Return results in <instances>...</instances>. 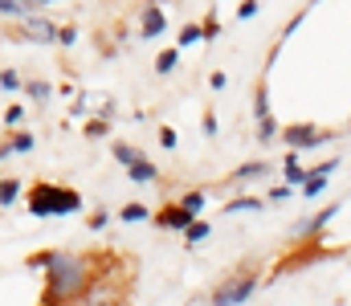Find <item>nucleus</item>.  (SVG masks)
Instances as JSON below:
<instances>
[{
    "instance_id": "f257e3e1",
    "label": "nucleus",
    "mask_w": 351,
    "mask_h": 306,
    "mask_svg": "<svg viewBox=\"0 0 351 306\" xmlns=\"http://www.w3.org/2000/svg\"><path fill=\"white\" fill-rule=\"evenodd\" d=\"M45 266V286H49V298L62 303H74V298H86L90 282V262L78 253H66V249H53V253H41L37 257Z\"/></svg>"
},
{
    "instance_id": "f03ea898",
    "label": "nucleus",
    "mask_w": 351,
    "mask_h": 306,
    "mask_svg": "<svg viewBox=\"0 0 351 306\" xmlns=\"http://www.w3.org/2000/svg\"><path fill=\"white\" fill-rule=\"evenodd\" d=\"M82 208V196L74 188H62V184H37L29 192V212L33 216H70Z\"/></svg>"
},
{
    "instance_id": "7ed1b4c3",
    "label": "nucleus",
    "mask_w": 351,
    "mask_h": 306,
    "mask_svg": "<svg viewBox=\"0 0 351 306\" xmlns=\"http://www.w3.org/2000/svg\"><path fill=\"white\" fill-rule=\"evenodd\" d=\"M258 290V274H233L213 290V306H241Z\"/></svg>"
},
{
    "instance_id": "20e7f679",
    "label": "nucleus",
    "mask_w": 351,
    "mask_h": 306,
    "mask_svg": "<svg viewBox=\"0 0 351 306\" xmlns=\"http://www.w3.org/2000/svg\"><path fill=\"white\" fill-rule=\"evenodd\" d=\"M282 139H286L290 151H311V147H323L331 135L315 123H290V127H282Z\"/></svg>"
},
{
    "instance_id": "39448f33",
    "label": "nucleus",
    "mask_w": 351,
    "mask_h": 306,
    "mask_svg": "<svg viewBox=\"0 0 351 306\" xmlns=\"http://www.w3.org/2000/svg\"><path fill=\"white\" fill-rule=\"evenodd\" d=\"M21 33H25L29 41H62V29H58L49 16H29V21H21Z\"/></svg>"
},
{
    "instance_id": "423d86ee",
    "label": "nucleus",
    "mask_w": 351,
    "mask_h": 306,
    "mask_svg": "<svg viewBox=\"0 0 351 306\" xmlns=\"http://www.w3.org/2000/svg\"><path fill=\"white\" fill-rule=\"evenodd\" d=\"M156 225H164V229H172V233H188V229L196 225V216H192L184 204H168V208L156 216Z\"/></svg>"
},
{
    "instance_id": "0eeeda50",
    "label": "nucleus",
    "mask_w": 351,
    "mask_h": 306,
    "mask_svg": "<svg viewBox=\"0 0 351 306\" xmlns=\"http://www.w3.org/2000/svg\"><path fill=\"white\" fill-rule=\"evenodd\" d=\"M127 180H131V184H156V180H160V168H156L152 160H139L135 168H127Z\"/></svg>"
},
{
    "instance_id": "6e6552de",
    "label": "nucleus",
    "mask_w": 351,
    "mask_h": 306,
    "mask_svg": "<svg viewBox=\"0 0 351 306\" xmlns=\"http://www.w3.org/2000/svg\"><path fill=\"white\" fill-rule=\"evenodd\" d=\"M265 172H269V164H265V160H250V164H241V168L233 172V184H250V180H262Z\"/></svg>"
},
{
    "instance_id": "1a4fd4ad",
    "label": "nucleus",
    "mask_w": 351,
    "mask_h": 306,
    "mask_svg": "<svg viewBox=\"0 0 351 306\" xmlns=\"http://www.w3.org/2000/svg\"><path fill=\"white\" fill-rule=\"evenodd\" d=\"M78 306H127V303H119V298L98 282V286H90V290H86V298H82Z\"/></svg>"
},
{
    "instance_id": "9d476101",
    "label": "nucleus",
    "mask_w": 351,
    "mask_h": 306,
    "mask_svg": "<svg viewBox=\"0 0 351 306\" xmlns=\"http://www.w3.org/2000/svg\"><path fill=\"white\" fill-rule=\"evenodd\" d=\"M164 29H168L164 12H160V8H143V37H160Z\"/></svg>"
},
{
    "instance_id": "9b49d317",
    "label": "nucleus",
    "mask_w": 351,
    "mask_h": 306,
    "mask_svg": "<svg viewBox=\"0 0 351 306\" xmlns=\"http://www.w3.org/2000/svg\"><path fill=\"white\" fill-rule=\"evenodd\" d=\"M265 204L258 201V196H237V201L225 204V212H262Z\"/></svg>"
},
{
    "instance_id": "f8f14e48",
    "label": "nucleus",
    "mask_w": 351,
    "mask_h": 306,
    "mask_svg": "<svg viewBox=\"0 0 351 306\" xmlns=\"http://www.w3.org/2000/svg\"><path fill=\"white\" fill-rule=\"evenodd\" d=\"M0 151H4V155H12V151H33V135L16 131V135H12V139H8V143L0 147Z\"/></svg>"
},
{
    "instance_id": "ddd939ff",
    "label": "nucleus",
    "mask_w": 351,
    "mask_h": 306,
    "mask_svg": "<svg viewBox=\"0 0 351 306\" xmlns=\"http://www.w3.org/2000/svg\"><path fill=\"white\" fill-rule=\"evenodd\" d=\"M114 160H119V164H123V168H135V164H139V160H143V155H139V151H135V147H127V143H114Z\"/></svg>"
},
{
    "instance_id": "4468645a",
    "label": "nucleus",
    "mask_w": 351,
    "mask_h": 306,
    "mask_svg": "<svg viewBox=\"0 0 351 306\" xmlns=\"http://www.w3.org/2000/svg\"><path fill=\"white\" fill-rule=\"evenodd\" d=\"M0 86H4L8 94H16V90H29V86L21 82V74H16V70H0Z\"/></svg>"
},
{
    "instance_id": "2eb2a0df",
    "label": "nucleus",
    "mask_w": 351,
    "mask_h": 306,
    "mask_svg": "<svg viewBox=\"0 0 351 306\" xmlns=\"http://www.w3.org/2000/svg\"><path fill=\"white\" fill-rule=\"evenodd\" d=\"M16 196H21V184H16V180H4V184H0V204H4V208H12Z\"/></svg>"
},
{
    "instance_id": "dca6fc26",
    "label": "nucleus",
    "mask_w": 351,
    "mask_h": 306,
    "mask_svg": "<svg viewBox=\"0 0 351 306\" xmlns=\"http://www.w3.org/2000/svg\"><path fill=\"white\" fill-rule=\"evenodd\" d=\"M176 62H180V49H164V53L156 58V70H160V74H172Z\"/></svg>"
},
{
    "instance_id": "f3484780",
    "label": "nucleus",
    "mask_w": 351,
    "mask_h": 306,
    "mask_svg": "<svg viewBox=\"0 0 351 306\" xmlns=\"http://www.w3.org/2000/svg\"><path fill=\"white\" fill-rule=\"evenodd\" d=\"M200 37H208L204 25H184V29H180V45H196Z\"/></svg>"
},
{
    "instance_id": "a211bd4d",
    "label": "nucleus",
    "mask_w": 351,
    "mask_h": 306,
    "mask_svg": "<svg viewBox=\"0 0 351 306\" xmlns=\"http://www.w3.org/2000/svg\"><path fill=\"white\" fill-rule=\"evenodd\" d=\"M123 220H127V225H139V220H152V212H147L143 204H127V208H123Z\"/></svg>"
},
{
    "instance_id": "6ab92c4d",
    "label": "nucleus",
    "mask_w": 351,
    "mask_h": 306,
    "mask_svg": "<svg viewBox=\"0 0 351 306\" xmlns=\"http://www.w3.org/2000/svg\"><path fill=\"white\" fill-rule=\"evenodd\" d=\"M254 110H258V123H262V118H274V114H269V90H265V82L258 86V99H254Z\"/></svg>"
},
{
    "instance_id": "aec40b11",
    "label": "nucleus",
    "mask_w": 351,
    "mask_h": 306,
    "mask_svg": "<svg viewBox=\"0 0 351 306\" xmlns=\"http://www.w3.org/2000/svg\"><path fill=\"white\" fill-rule=\"evenodd\" d=\"M335 212H339V208H335V204H327V208H323L319 216H311V237H315V233H323V225H327V220H331Z\"/></svg>"
},
{
    "instance_id": "412c9836",
    "label": "nucleus",
    "mask_w": 351,
    "mask_h": 306,
    "mask_svg": "<svg viewBox=\"0 0 351 306\" xmlns=\"http://www.w3.org/2000/svg\"><path fill=\"white\" fill-rule=\"evenodd\" d=\"M323 188H327V180H323V176H311V180H306V188H302V196H306V201H315Z\"/></svg>"
},
{
    "instance_id": "4be33fe9",
    "label": "nucleus",
    "mask_w": 351,
    "mask_h": 306,
    "mask_svg": "<svg viewBox=\"0 0 351 306\" xmlns=\"http://www.w3.org/2000/svg\"><path fill=\"white\" fill-rule=\"evenodd\" d=\"M204 237H208V225H204V220H196V225H192V229L184 233V241H192V245H200Z\"/></svg>"
},
{
    "instance_id": "5701e85b",
    "label": "nucleus",
    "mask_w": 351,
    "mask_h": 306,
    "mask_svg": "<svg viewBox=\"0 0 351 306\" xmlns=\"http://www.w3.org/2000/svg\"><path fill=\"white\" fill-rule=\"evenodd\" d=\"M184 208H188V212H192V216H200V208H204V192H188V196H184Z\"/></svg>"
},
{
    "instance_id": "b1692460",
    "label": "nucleus",
    "mask_w": 351,
    "mask_h": 306,
    "mask_svg": "<svg viewBox=\"0 0 351 306\" xmlns=\"http://www.w3.org/2000/svg\"><path fill=\"white\" fill-rule=\"evenodd\" d=\"M258 12H262V4H258V0H245V4H237V16H241V21H254Z\"/></svg>"
},
{
    "instance_id": "393cba45",
    "label": "nucleus",
    "mask_w": 351,
    "mask_h": 306,
    "mask_svg": "<svg viewBox=\"0 0 351 306\" xmlns=\"http://www.w3.org/2000/svg\"><path fill=\"white\" fill-rule=\"evenodd\" d=\"M274 135H278V123H274V118H262V123H258V139H262V143H269Z\"/></svg>"
},
{
    "instance_id": "a878e982",
    "label": "nucleus",
    "mask_w": 351,
    "mask_h": 306,
    "mask_svg": "<svg viewBox=\"0 0 351 306\" xmlns=\"http://www.w3.org/2000/svg\"><path fill=\"white\" fill-rule=\"evenodd\" d=\"M29 94H33L37 102H45L49 94H53V86H49V82H29Z\"/></svg>"
},
{
    "instance_id": "bb28decb",
    "label": "nucleus",
    "mask_w": 351,
    "mask_h": 306,
    "mask_svg": "<svg viewBox=\"0 0 351 306\" xmlns=\"http://www.w3.org/2000/svg\"><path fill=\"white\" fill-rule=\"evenodd\" d=\"M200 127H204V135H208V139H217V131H221L217 114H204V118H200Z\"/></svg>"
},
{
    "instance_id": "cd10ccee",
    "label": "nucleus",
    "mask_w": 351,
    "mask_h": 306,
    "mask_svg": "<svg viewBox=\"0 0 351 306\" xmlns=\"http://www.w3.org/2000/svg\"><path fill=\"white\" fill-rule=\"evenodd\" d=\"M106 220H110V212H106V208H98V212L90 216V229H94V233H102V229H106Z\"/></svg>"
},
{
    "instance_id": "c85d7f7f",
    "label": "nucleus",
    "mask_w": 351,
    "mask_h": 306,
    "mask_svg": "<svg viewBox=\"0 0 351 306\" xmlns=\"http://www.w3.org/2000/svg\"><path fill=\"white\" fill-rule=\"evenodd\" d=\"M21 118H25V106H8V110H4V123H8V127H16Z\"/></svg>"
},
{
    "instance_id": "c756f323",
    "label": "nucleus",
    "mask_w": 351,
    "mask_h": 306,
    "mask_svg": "<svg viewBox=\"0 0 351 306\" xmlns=\"http://www.w3.org/2000/svg\"><path fill=\"white\" fill-rule=\"evenodd\" d=\"M74 41H78V29H74V25H66V29H62V41H58V45H74Z\"/></svg>"
},
{
    "instance_id": "7c9ffc66",
    "label": "nucleus",
    "mask_w": 351,
    "mask_h": 306,
    "mask_svg": "<svg viewBox=\"0 0 351 306\" xmlns=\"http://www.w3.org/2000/svg\"><path fill=\"white\" fill-rule=\"evenodd\" d=\"M86 135H94V139H98V135H106V118H94V123L86 127Z\"/></svg>"
},
{
    "instance_id": "2f4dec72",
    "label": "nucleus",
    "mask_w": 351,
    "mask_h": 306,
    "mask_svg": "<svg viewBox=\"0 0 351 306\" xmlns=\"http://www.w3.org/2000/svg\"><path fill=\"white\" fill-rule=\"evenodd\" d=\"M160 143H164V147H176V143H180V139H176V131H172V127H164V131H160Z\"/></svg>"
},
{
    "instance_id": "473e14b6",
    "label": "nucleus",
    "mask_w": 351,
    "mask_h": 306,
    "mask_svg": "<svg viewBox=\"0 0 351 306\" xmlns=\"http://www.w3.org/2000/svg\"><path fill=\"white\" fill-rule=\"evenodd\" d=\"M290 192H294L290 184H286V188H274V192H269V201H290Z\"/></svg>"
},
{
    "instance_id": "72a5a7b5",
    "label": "nucleus",
    "mask_w": 351,
    "mask_h": 306,
    "mask_svg": "<svg viewBox=\"0 0 351 306\" xmlns=\"http://www.w3.org/2000/svg\"><path fill=\"white\" fill-rule=\"evenodd\" d=\"M204 33H208V37H217V33H221V25H217V16H208V21H204Z\"/></svg>"
}]
</instances>
